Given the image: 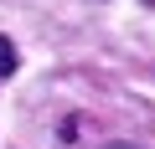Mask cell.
Wrapping results in <instances>:
<instances>
[{"label": "cell", "mask_w": 155, "mask_h": 149, "mask_svg": "<svg viewBox=\"0 0 155 149\" xmlns=\"http://www.w3.org/2000/svg\"><path fill=\"white\" fill-rule=\"evenodd\" d=\"M104 149H145V144H129V139H114V144H104Z\"/></svg>", "instance_id": "cell-2"}, {"label": "cell", "mask_w": 155, "mask_h": 149, "mask_svg": "<svg viewBox=\"0 0 155 149\" xmlns=\"http://www.w3.org/2000/svg\"><path fill=\"white\" fill-rule=\"evenodd\" d=\"M16 67H21V57H16V46H11V36H0V77H11Z\"/></svg>", "instance_id": "cell-1"}]
</instances>
